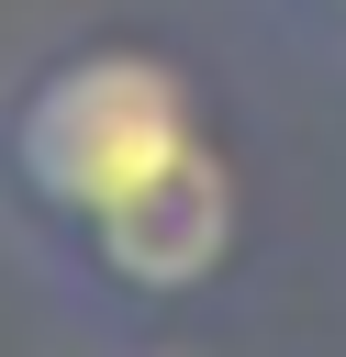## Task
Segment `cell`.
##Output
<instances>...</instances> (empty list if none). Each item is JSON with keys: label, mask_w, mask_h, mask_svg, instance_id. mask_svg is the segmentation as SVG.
I'll return each instance as SVG.
<instances>
[{"label": "cell", "mask_w": 346, "mask_h": 357, "mask_svg": "<svg viewBox=\"0 0 346 357\" xmlns=\"http://www.w3.org/2000/svg\"><path fill=\"white\" fill-rule=\"evenodd\" d=\"M190 145H212V100H201L190 56H167L145 33L56 45L45 67H22L0 89V223L45 268L89 223L145 201Z\"/></svg>", "instance_id": "obj_1"}, {"label": "cell", "mask_w": 346, "mask_h": 357, "mask_svg": "<svg viewBox=\"0 0 346 357\" xmlns=\"http://www.w3.org/2000/svg\"><path fill=\"white\" fill-rule=\"evenodd\" d=\"M246 257V167L234 145H190L145 201H123L112 223H89L67 257H45V290L67 312H89L100 335H145V324H179L201 312Z\"/></svg>", "instance_id": "obj_2"}, {"label": "cell", "mask_w": 346, "mask_h": 357, "mask_svg": "<svg viewBox=\"0 0 346 357\" xmlns=\"http://www.w3.org/2000/svg\"><path fill=\"white\" fill-rule=\"evenodd\" d=\"M301 33H324V45H346V0H279Z\"/></svg>", "instance_id": "obj_3"}]
</instances>
